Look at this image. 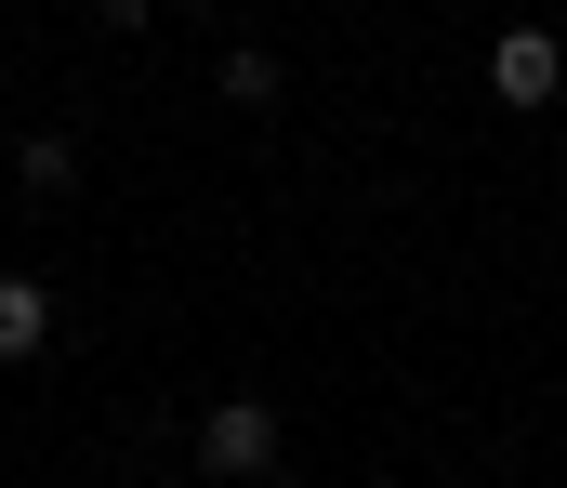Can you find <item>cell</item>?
Wrapping results in <instances>:
<instances>
[{
  "label": "cell",
  "instance_id": "6da1fadb",
  "mask_svg": "<svg viewBox=\"0 0 567 488\" xmlns=\"http://www.w3.org/2000/svg\"><path fill=\"white\" fill-rule=\"evenodd\" d=\"M198 463H212V476H225V488L278 476V409H265V396H225V409L198 423Z\"/></svg>",
  "mask_w": 567,
  "mask_h": 488
},
{
  "label": "cell",
  "instance_id": "7a4b0ae2",
  "mask_svg": "<svg viewBox=\"0 0 567 488\" xmlns=\"http://www.w3.org/2000/svg\"><path fill=\"white\" fill-rule=\"evenodd\" d=\"M488 93H502V106H555L567 93V40L555 27H502V40H488Z\"/></svg>",
  "mask_w": 567,
  "mask_h": 488
},
{
  "label": "cell",
  "instance_id": "3957f363",
  "mask_svg": "<svg viewBox=\"0 0 567 488\" xmlns=\"http://www.w3.org/2000/svg\"><path fill=\"white\" fill-rule=\"evenodd\" d=\"M40 343H53V291L40 278H0V370H27Z\"/></svg>",
  "mask_w": 567,
  "mask_h": 488
},
{
  "label": "cell",
  "instance_id": "277c9868",
  "mask_svg": "<svg viewBox=\"0 0 567 488\" xmlns=\"http://www.w3.org/2000/svg\"><path fill=\"white\" fill-rule=\"evenodd\" d=\"M13 185H27V198H66V185H80V146H66V133H27Z\"/></svg>",
  "mask_w": 567,
  "mask_h": 488
},
{
  "label": "cell",
  "instance_id": "5b68a950",
  "mask_svg": "<svg viewBox=\"0 0 567 488\" xmlns=\"http://www.w3.org/2000/svg\"><path fill=\"white\" fill-rule=\"evenodd\" d=\"M212 80H225V106H278V53H251V40H238Z\"/></svg>",
  "mask_w": 567,
  "mask_h": 488
},
{
  "label": "cell",
  "instance_id": "8992f818",
  "mask_svg": "<svg viewBox=\"0 0 567 488\" xmlns=\"http://www.w3.org/2000/svg\"><path fill=\"white\" fill-rule=\"evenodd\" d=\"M93 13H106V27H145V13H158V0H93Z\"/></svg>",
  "mask_w": 567,
  "mask_h": 488
},
{
  "label": "cell",
  "instance_id": "52a82bcc",
  "mask_svg": "<svg viewBox=\"0 0 567 488\" xmlns=\"http://www.w3.org/2000/svg\"><path fill=\"white\" fill-rule=\"evenodd\" d=\"M251 488H278V476H251Z\"/></svg>",
  "mask_w": 567,
  "mask_h": 488
}]
</instances>
